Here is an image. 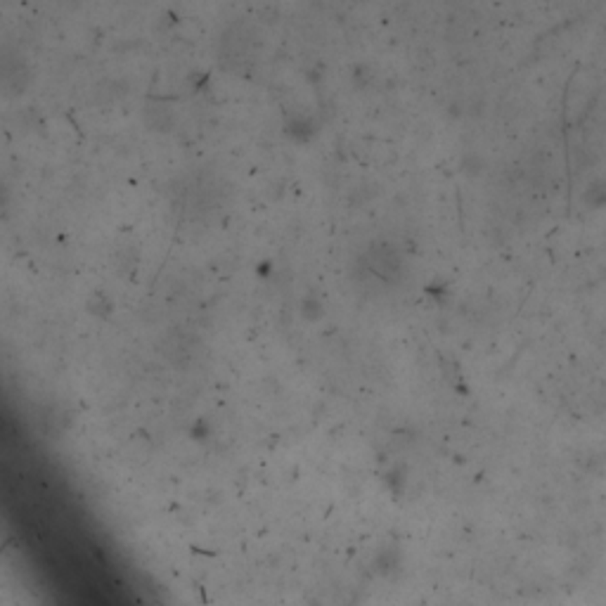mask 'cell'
Listing matches in <instances>:
<instances>
[]
</instances>
